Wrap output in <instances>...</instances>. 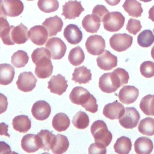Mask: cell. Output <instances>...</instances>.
I'll list each match as a JSON object with an SVG mask.
<instances>
[{"mask_svg": "<svg viewBox=\"0 0 154 154\" xmlns=\"http://www.w3.org/2000/svg\"><path fill=\"white\" fill-rule=\"evenodd\" d=\"M29 57L27 53L22 50H18L11 56V63L16 68H22L28 63Z\"/></svg>", "mask_w": 154, "mask_h": 154, "instance_id": "obj_36", "label": "cell"}, {"mask_svg": "<svg viewBox=\"0 0 154 154\" xmlns=\"http://www.w3.org/2000/svg\"><path fill=\"white\" fill-rule=\"evenodd\" d=\"M142 26L139 20L130 18L126 24V29L130 33L133 35H136L141 29Z\"/></svg>", "mask_w": 154, "mask_h": 154, "instance_id": "obj_42", "label": "cell"}, {"mask_svg": "<svg viewBox=\"0 0 154 154\" xmlns=\"http://www.w3.org/2000/svg\"><path fill=\"white\" fill-rule=\"evenodd\" d=\"M100 19L94 14H87L82 20L83 28L88 32L96 33L100 26Z\"/></svg>", "mask_w": 154, "mask_h": 154, "instance_id": "obj_26", "label": "cell"}, {"mask_svg": "<svg viewBox=\"0 0 154 154\" xmlns=\"http://www.w3.org/2000/svg\"><path fill=\"white\" fill-rule=\"evenodd\" d=\"M10 40L11 45L14 44H23L28 40V28L20 23L16 26H10Z\"/></svg>", "mask_w": 154, "mask_h": 154, "instance_id": "obj_10", "label": "cell"}, {"mask_svg": "<svg viewBox=\"0 0 154 154\" xmlns=\"http://www.w3.org/2000/svg\"><path fill=\"white\" fill-rule=\"evenodd\" d=\"M125 18L119 11L109 12L103 19V25L105 30L109 32L119 31L125 24Z\"/></svg>", "mask_w": 154, "mask_h": 154, "instance_id": "obj_4", "label": "cell"}, {"mask_svg": "<svg viewBox=\"0 0 154 154\" xmlns=\"http://www.w3.org/2000/svg\"><path fill=\"white\" fill-rule=\"evenodd\" d=\"M140 70L142 76L150 78L154 76V63L151 61H146L140 65Z\"/></svg>", "mask_w": 154, "mask_h": 154, "instance_id": "obj_41", "label": "cell"}, {"mask_svg": "<svg viewBox=\"0 0 154 154\" xmlns=\"http://www.w3.org/2000/svg\"><path fill=\"white\" fill-rule=\"evenodd\" d=\"M7 16L3 7V0H0V17L6 18Z\"/></svg>", "mask_w": 154, "mask_h": 154, "instance_id": "obj_48", "label": "cell"}, {"mask_svg": "<svg viewBox=\"0 0 154 154\" xmlns=\"http://www.w3.org/2000/svg\"><path fill=\"white\" fill-rule=\"evenodd\" d=\"M91 73L90 69L85 66H82L76 67L72 73V80L79 84H87L91 80Z\"/></svg>", "mask_w": 154, "mask_h": 154, "instance_id": "obj_23", "label": "cell"}, {"mask_svg": "<svg viewBox=\"0 0 154 154\" xmlns=\"http://www.w3.org/2000/svg\"><path fill=\"white\" fill-rule=\"evenodd\" d=\"M37 6L42 11L49 13L58 10L59 3L57 0H38Z\"/></svg>", "mask_w": 154, "mask_h": 154, "instance_id": "obj_39", "label": "cell"}, {"mask_svg": "<svg viewBox=\"0 0 154 154\" xmlns=\"http://www.w3.org/2000/svg\"><path fill=\"white\" fill-rule=\"evenodd\" d=\"M140 1H143V2H150V1H151L152 0H140Z\"/></svg>", "mask_w": 154, "mask_h": 154, "instance_id": "obj_52", "label": "cell"}, {"mask_svg": "<svg viewBox=\"0 0 154 154\" xmlns=\"http://www.w3.org/2000/svg\"><path fill=\"white\" fill-rule=\"evenodd\" d=\"M48 84V88L50 91L59 96L63 94L68 87L67 81L61 74L52 76Z\"/></svg>", "mask_w": 154, "mask_h": 154, "instance_id": "obj_13", "label": "cell"}, {"mask_svg": "<svg viewBox=\"0 0 154 154\" xmlns=\"http://www.w3.org/2000/svg\"><path fill=\"white\" fill-rule=\"evenodd\" d=\"M122 7L130 16L135 18L140 17L143 11L141 4L137 0H125Z\"/></svg>", "mask_w": 154, "mask_h": 154, "instance_id": "obj_29", "label": "cell"}, {"mask_svg": "<svg viewBox=\"0 0 154 154\" xmlns=\"http://www.w3.org/2000/svg\"><path fill=\"white\" fill-rule=\"evenodd\" d=\"M90 131L95 143L107 147L111 143L112 135L108 131L106 123L100 120L94 122L90 128Z\"/></svg>", "mask_w": 154, "mask_h": 154, "instance_id": "obj_3", "label": "cell"}, {"mask_svg": "<svg viewBox=\"0 0 154 154\" xmlns=\"http://www.w3.org/2000/svg\"><path fill=\"white\" fill-rule=\"evenodd\" d=\"M37 78L31 72H22L16 82L17 88L23 92L31 91L35 87Z\"/></svg>", "mask_w": 154, "mask_h": 154, "instance_id": "obj_8", "label": "cell"}, {"mask_svg": "<svg viewBox=\"0 0 154 154\" xmlns=\"http://www.w3.org/2000/svg\"><path fill=\"white\" fill-rule=\"evenodd\" d=\"M140 108L146 116H154V95L147 94L140 102Z\"/></svg>", "mask_w": 154, "mask_h": 154, "instance_id": "obj_33", "label": "cell"}, {"mask_svg": "<svg viewBox=\"0 0 154 154\" xmlns=\"http://www.w3.org/2000/svg\"><path fill=\"white\" fill-rule=\"evenodd\" d=\"M37 135H38L41 143V149L44 151L49 152L55 138V135L48 130H41Z\"/></svg>", "mask_w": 154, "mask_h": 154, "instance_id": "obj_31", "label": "cell"}, {"mask_svg": "<svg viewBox=\"0 0 154 154\" xmlns=\"http://www.w3.org/2000/svg\"><path fill=\"white\" fill-rule=\"evenodd\" d=\"M28 35L31 41L37 46L44 45L49 37L48 31L43 25H35L31 27Z\"/></svg>", "mask_w": 154, "mask_h": 154, "instance_id": "obj_11", "label": "cell"}, {"mask_svg": "<svg viewBox=\"0 0 154 154\" xmlns=\"http://www.w3.org/2000/svg\"><path fill=\"white\" fill-rule=\"evenodd\" d=\"M51 112L50 105L45 100L36 101L31 108L32 116L37 120H45L47 119Z\"/></svg>", "mask_w": 154, "mask_h": 154, "instance_id": "obj_17", "label": "cell"}, {"mask_svg": "<svg viewBox=\"0 0 154 154\" xmlns=\"http://www.w3.org/2000/svg\"><path fill=\"white\" fill-rule=\"evenodd\" d=\"M13 129L20 133H26L31 126V122L27 116H17L12 120Z\"/></svg>", "mask_w": 154, "mask_h": 154, "instance_id": "obj_27", "label": "cell"}, {"mask_svg": "<svg viewBox=\"0 0 154 154\" xmlns=\"http://www.w3.org/2000/svg\"><path fill=\"white\" fill-rule=\"evenodd\" d=\"M69 146V142L67 138L61 134H58L52 145L51 150L55 154H62L67 151Z\"/></svg>", "mask_w": 154, "mask_h": 154, "instance_id": "obj_30", "label": "cell"}, {"mask_svg": "<svg viewBox=\"0 0 154 154\" xmlns=\"http://www.w3.org/2000/svg\"><path fill=\"white\" fill-rule=\"evenodd\" d=\"M150 53H151V57H152V58L154 60V46L152 47V49H151Z\"/></svg>", "mask_w": 154, "mask_h": 154, "instance_id": "obj_51", "label": "cell"}, {"mask_svg": "<svg viewBox=\"0 0 154 154\" xmlns=\"http://www.w3.org/2000/svg\"><path fill=\"white\" fill-rule=\"evenodd\" d=\"M27 1H33V0H27Z\"/></svg>", "mask_w": 154, "mask_h": 154, "instance_id": "obj_54", "label": "cell"}, {"mask_svg": "<svg viewBox=\"0 0 154 154\" xmlns=\"http://www.w3.org/2000/svg\"><path fill=\"white\" fill-rule=\"evenodd\" d=\"M62 16L66 19H75L79 17L81 13L84 11V8L81 5V2L76 0H70L62 6Z\"/></svg>", "mask_w": 154, "mask_h": 154, "instance_id": "obj_12", "label": "cell"}, {"mask_svg": "<svg viewBox=\"0 0 154 154\" xmlns=\"http://www.w3.org/2000/svg\"><path fill=\"white\" fill-rule=\"evenodd\" d=\"M51 52L52 58L54 60H60L65 55L67 48L64 42L60 38L54 37L48 39L45 45Z\"/></svg>", "mask_w": 154, "mask_h": 154, "instance_id": "obj_6", "label": "cell"}, {"mask_svg": "<svg viewBox=\"0 0 154 154\" xmlns=\"http://www.w3.org/2000/svg\"><path fill=\"white\" fill-rule=\"evenodd\" d=\"M42 25L47 29L49 36L52 37L56 35L58 32L62 30L63 22L60 17L56 15L46 19L42 23Z\"/></svg>", "mask_w": 154, "mask_h": 154, "instance_id": "obj_22", "label": "cell"}, {"mask_svg": "<svg viewBox=\"0 0 154 154\" xmlns=\"http://www.w3.org/2000/svg\"><path fill=\"white\" fill-rule=\"evenodd\" d=\"M85 45L89 54L93 55H99L104 51L105 42L101 35L94 34L87 38Z\"/></svg>", "mask_w": 154, "mask_h": 154, "instance_id": "obj_7", "label": "cell"}, {"mask_svg": "<svg viewBox=\"0 0 154 154\" xmlns=\"http://www.w3.org/2000/svg\"><path fill=\"white\" fill-rule=\"evenodd\" d=\"M70 119L69 117L63 112H59L55 114L52 121L53 128L58 132L64 131L70 126Z\"/></svg>", "mask_w": 154, "mask_h": 154, "instance_id": "obj_28", "label": "cell"}, {"mask_svg": "<svg viewBox=\"0 0 154 154\" xmlns=\"http://www.w3.org/2000/svg\"><path fill=\"white\" fill-rule=\"evenodd\" d=\"M149 19L154 22V5L149 10Z\"/></svg>", "mask_w": 154, "mask_h": 154, "instance_id": "obj_49", "label": "cell"}, {"mask_svg": "<svg viewBox=\"0 0 154 154\" xmlns=\"http://www.w3.org/2000/svg\"><path fill=\"white\" fill-rule=\"evenodd\" d=\"M15 75L13 66L10 64H0V84L7 85L11 83Z\"/></svg>", "mask_w": 154, "mask_h": 154, "instance_id": "obj_25", "label": "cell"}, {"mask_svg": "<svg viewBox=\"0 0 154 154\" xmlns=\"http://www.w3.org/2000/svg\"><path fill=\"white\" fill-rule=\"evenodd\" d=\"M10 26L6 18L0 17V37L4 44L8 45Z\"/></svg>", "mask_w": 154, "mask_h": 154, "instance_id": "obj_40", "label": "cell"}, {"mask_svg": "<svg viewBox=\"0 0 154 154\" xmlns=\"http://www.w3.org/2000/svg\"><path fill=\"white\" fill-rule=\"evenodd\" d=\"M51 54L46 48L41 47L34 49L31 54V59L35 64L34 73L38 78L45 79L51 76L53 72Z\"/></svg>", "mask_w": 154, "mask_h": 154, "instance_id": "obj_2", "label": "cell"}, {"mask_svg": "<svg viewBox=\"0 0 154 154\" xmlns=\"http://www.w3.org/2000/svg\"><path fill=\"white\" fill-rule=\"evenodd\" d=\"M3 7L6 15L8 17L19 16L24 8L20 0H3Z\"/></svg>", "mask_w": 154, "mask_h": 154, "instance_id": "obj_21", "label": "cell"}, {"mask_svg": "<svg viewBox=\"0 0 154 154\" xmlns=\"http://www.w3.org/2000/svg\"><path fill=\"white\" fill-rule=\"evenodd\" d=\"M84 52L79 46L73 48L69 53V61L74 66H77L81 64L84 61Z\"/></svg>", "mask_w": 154, "mask_h": 154, "instance_id": "obj_34", "label": "cell"}, {"mask_svg": "<svg viewBox=\"0 0 154 154\" xmlns=\"http://www.w3.org/2000/svg\"><path fill=\"white\" fill-rule=\"evenodd\" d=\"M133 41V37L126 33L114 34L109 38L111 48L119 52L125 51L129 48Z\"/></svg>", "mask_w": 154, "mask_h": 154, "instance_id": "obj_5", "label": "cell"}, {"mask_svg": "<svg viewBox=\"0 0 154 154\" xmlns=\"http://www.w3.org/2000/svg\"><path fill=\"white\" fill-rule=\"evenodd\" d=\"M21 147L27 153H33L41 148V143L38 135L28 134L21 140Z\"/></svg>", "mask_w": 154, "mask_h": 154, "instance_id": "obj_18", "label": "cell"}, {"mask_svg": "<svg viewBox=\"0 0 154 154\" xmlns=\"http://www.w3.org/2000/svg\"><path fill=\"white\" fill-rule=\"evenodd\" d=\"M11 153L10 146L4 141H0V154L7 153L10 154Z\"/></svg>", "mask_w": 154, "mask_h": 154, "instance_id": "obj_46", "label": "cell"}, {"mask_svg": "<svg viewBox=\"0 0 154 154\" xmlns=\"http://www.w3.org/2000/svg\"><path fill=\"white\" fill-rule=\"evenodd\" d=\"M153 149L152 141L146 137L138 138L134 143V150L137 154H149Z\"/></svg>", "mask_w": 154, "mask_h": 154, "instance_id": "obj_24", "label": "cell"}, {"mask_svg": "<svg viewBox=\"0 0 154 154\" xmlns=\"http://www.w3.org/2000/svg\"><path fill=\"white\" fill-rule=\"evenodd\" d=\"M125 108L124 106L116 100L105 105L102 113L106 118L110 120H115L122 117L125 114Z\"/></svg>", "mask_w": 154, "mask_h": 154, "instance_id": "obj_16", "label": "cell"}, {"mask_svg": "<svg viewBox=\"0 0 154 154\" xmlns=\"http://www.w3.org/2000/svg\"><path fill=\"white\" fill-rule=\"evenodd\" d=\"M63 35L66 40L72 45L79 43L82 39V32L75 24H69L64 29Z\"/></svg>", "mask_w": 154, "mask_h": 154, "instance_id": "obj_20", "label": "cell"}, {"mask_svg": "<svg viewBox=\"0 0 154 154\" xmlns=\"http://www.w3.org/2000/svg\"><path fill=\"white\" fill-rule=\"evenodd\" d=\"M128 73L120 67L114 69L111 73H103L99 79V87L104 93L115 92L120 87L128 82Z\"/></svg>", "mask_w": 154, "mask_h": 154, "instance_id": "obj_1", "label": "cell"}, {"mask_svg": "<svg viewBox=\"0 0 154 154\" xmlns=\"http://www.w3.org/2000/svg\"><path fill=\"white\" fill-rule=\"evenodd\" d=\"M92 94L85 88L78 86L74 87L69 94L70 101L76 105H81L83 108L87 103Z\"/></svg>", "mask_w": 154, "mask_h": 154, "instance_id": "obj_14", "label": "cell"}, {"mask_svg": "<svg viewBox=\"0 0 154 154\" xmlns=\"http://www.w3.org/2000/svg\"><path fill=\"white\" fill-rule=\"evenodd\" d=\"M139 90L132 85H125L120 89L118 96L123 103L127 105L134 103L138 98Z\"/></svg>", "mask_w": 154, "mask_h": 154, "instance_id": "obj_19", "label": "cell"}, {"mask_svg": "<svg viewBox=\"0 0 154 154\" xmlns=\"http://www.w3.org/2000/svg\"><path fill=\"white\" fill-rule=\"evenodd\" d=\"M72 122L76 128L84 129L88 126L90 120L88 115L85 112L79 111L73 116Z\"/></svg>", "mask_w": 154, "mask_h": 154, "instance_id": "obj_37", "label": "cell"}, {"mask_svg": "<svg viewBox=\"0 0 154 154\" xmlns=\"http://www.w3.org/2000/svg\"><path fill=\"white\" fill-rule=\"evenodd\" d=\"M8 106V101L7 97L0 93V114L5 112Z\"/></svg>", "mask_w": 154, "mask_h": 154, "instance_id": "obj_45", "label": "cell"}, {"mask_svg": "<svg viewBox=\"0 0 154 154\" xmlns=\"http://www.w3.org/2000/svg\"><path fill=\"white\" fill-rule=\"evenodd\" d=\"M138 131L145 135L152 136L154 135V119L146 117L140 121L138 125Z\"/></svg>", "mask_w": 154, "mask_h": 154, "instance_id": "obj_35", "label": "cell"}, {"mask_svg": "<svg viewBox=\"0 0 154 154\" xmlns=\"http://www.w3.org/2000/svg\"><path fill=\"white\" fill-rule=\"evenodd\" d=\"M97 66L103 70H110L117 66V57L105 50L96 58Z\"/></svg>", "mask_w": 154, "mask_h": 154, "instance_id": "obj_15", "label": "cell"}, {"mask_svg": "<svg viewBox=\"0 0 154 154\" xmlns=\"http://www.w3.org/2000/svg\"><path fill=\"white\" fill-rule=\"evenodd\" d=\"M88 153L90 154L93 153H101L105 154L106 153V147L97 144L96 143H92L88 147Z\"/></svg>", "mask_w": 154, "mask_h": 154, "instance_id": "obj_44", "label": "cell"}, {"mask_svg": "<svg viewBox=\"0 0 154 154\" xmlns=\"http://www.w3.org/2000/svg\"><path fill=\"white\" fill-rule=\"evenodd\" d=\"M132 148V143L128 137L122 136L116 140L114 144L115 152L119 154H128Z\"/></svg>", "mask_w": 154, "mask_h": 154, "instance_id": "obj_32", "label": "cell"}, {"mask_svg": "<svg viewBox=\"0 0 154 154\" xmlns=\"http://www.w3.org/2000/svg\"><path fill=\"white\" fill-rule=\"evenodd\" d=\"M108 10L103 5H96L93 9L92 14L96 16L100 20L103 21L104 17L109 13Z\"/></svg>", "mask_w": 154, "mask_h": 154, "instance_id": "obj_43", "label": "cell"}, {"mask_svg": "<svg viewBox=\"0 0 154 154\" xmlns=\"http://www.w3.org/2000/svg\"><path fill=\"white\" fill-rule=\"evenodd\" d=\"M153 34H154V28H153Z\"/></svg>", "mask_w": 154, "mask_h": 154, "instance_id": "obj_53", "label": "cell"}, {"mask_svg": "<svg viewBox=\"0 0 154 154\" xmlns=\"http://www.w3.org/2000/svg\"><path fill=\"white\" fill-rule=\"evenodd\" d=\"M8 125L4 122L0 123V135H5L8 137H10V134L8 133Z\"/></svg>", "mask_w": 154, "mask_h": 154, "instance_id": "obj_47", "label": "cell"}, {"mask_svg": "<svg viewBox=\"0 0 154 154\" xmlns=\"http://www.w3.org/2000/svg\"><path fill=\"white\" fill-rule=\"evenodd\" d=\"M105 2L109 5L115 6L120 3L121 0H105Z\"/></svg>", "mask_w": 154, "mask_h": 154, "instance_id": "obj_50", "label": "cell"}, {"mask_svg": "<svg viewBox=\"0 0 154 154\" xmlns=\"http://www.w3.org/2000/svg\"><path fill=\"white\" fill-rule=\"evenodd\" d=\"M140 116L137 109L134 107H126L125 114L119 119V123L126 129H133L135 128L140 120Z\"/></svg>", "mask_w": 154, "mask_h": 154, "instance_id": "obj_9", "label": "cell"}, {"mask_svg": "<svg viewBox=\"0 0 154 154\" xmlns=\"http://www.w3.org/2000/svg\"><path fill=\"white\" fill-rule=\"evenodd\" d=\"M138 44L143 48H148L154 43V34L150 29L141 31L137 37Z\"/></svg>", "mask_w": 154, "mask_h": 154, "instance_id": "obj_38", "label": "cell"}]
</instances>
